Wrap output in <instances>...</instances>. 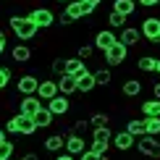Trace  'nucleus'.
<instances>
[{
    "instance_id": "nucleus-45",
    "label": "nucleus",
    "mask_w": 160,
    "mask_h": 160,
    "mask_svg": "<svg viewBox=\"0 0 160 160\" xmlns=\"http://www.w3.org/2000/svg\"><path fill=\"white\" fill-rule=\"evenodd\" d=\"M5 52V39H0V55Z\"/></svg>"
},
{
    "instance_id": "nucleus-41",
    "label": "nucleus",
    "mask_w": 160,
    "mask_h": 160,
    "mask_svg": "<svg viewBox=\"0 0 160 160\" xmlns=\"http://www.w3.org/2000/svg\"><path fill=\"white\" fill-rule=\"evenodd\" d=\"M18 160H39V155H37V152H26V155H21Z\"/></svg>"
},
{
    "instance_id": "nucleus-2",
    "label": "nucleus",
    "mask_w": 160,
    "mask_h": 160,
    "mask_svg": "<svg viewBox=\"0 0 160 160\" xmlns=\"http://www.w3.org/2000/svg\"><path fill=\"white\" fill-rule=\"evenodd\" d=\"M37 131L34 121H32V116H24V113H18V116H13L5 121V134H21V137H32Z\"/></svg>"
},
{
    "instance_id": "nucleus-4",
    "label": "nucleus",
    "mask_w": 160,
    "mask_h": 160,
    "mask_svg": "<svg viewBox=\"0 0 160 160\" xmlns=\"http://www.w3.org/2000/svg\"><path fill=\"white\" fill-rule=\"evenodd\" d=\"M29 21L37 26V29H50L52 24H55V13L50 8H45V5H37V8L29 11Z\"/></svg>"
},
{
    "instance_id": "nucleus-5",
    "label": "nucleus",
    "mask_w": 160,
    "mask_h": 160,
    "mask_svg": "<svg viewBox=\"0 0 160 160\" xmlns=\"http://www.w3.org/2000/svg\"><path fill=\"white\" fill-rule=\"evenodd\" d=\"M95 11H97L95 5H87L84 0H68L66 8H63V13L71 18V21H79V18H84V16H92Z\"/></svg>"
},
{
    "instance_id": "nucleus-6",
    "label": "nucleus",
    "mask_w": 160,
    "mask_h": 160,
    "mask_svg": "<svg viewBox=\"0 0 160 160\" xmlns=\"http://www.w3.org/2000/svg\"><path fill=\"white\" fill-rule=\"evenodd\" d=\"M139 34H142V39H147L152 45H160V18L147 16L142 21V26H139Z\"/></svg>"
},
{
    "instance_id": "nucleus-44",
    "label": "nucleus",
    "mask_w": 160,
    "mask_h": 160,
    "mask_svg": "<svg viewBox=\"0 0 160 160\" xmlns=\"http://www.w3.org/2000/svg\"><path fill=\"white\" fill-rule=\"evenodd\" d=\"M5 139H8V137H5V129H0V144H3Z\"/></svg>"
},
{
    "instance_id": "nucleus-36",
    "label": "nucleus",
    "mask_w": 160,
    "mask_h": 160,
    "mask_svg": "<svg viewBox=\"0 0 160 160\" xmlns=\"http://www.w3.org/2000/svg\"><path fill=\"white\" fill-rule=\"evenodd\" d=\"M79 160H110L108 155H97V152H92V150H84L82 155H79Z\"/></svg>"
},
{
    "instance_id": "nucleus-7",
    "label": "nucleus",
    "mask_w": 160,
    "mask_h": 160,
    "mask_svg": "<svg viewBox=\"0 0 160 160\" xmlns=\"http://www.w3.org/2000/svg\"><path fill=\"white\" fill-rule=\"evenodd\" d=\"M105 55V66H110V68H116V66H121L126 61V55H129V48H126L123 42H113L108 50L102 52Z\"/></svg>"
},
{
    "instance_id": "nucleus-43",
    "label": "nucleus",
    "mask_w": 160,
    "mask_h": 160,
    "mask_svg": "<svg viewBox=\"0 0 160 160\" xmlns=\"http://www.w3.org/2000/svg\"><path fill=\"white\" fill-rule=\"evenodd\" d=\"M84 3H87V5H95V8H97V5L102 3V0H84Z\"/></svg>"
},
{
    "instance_id": "nucleus-40",
    "label": "nucleus",
    "mask_w": 160,
    "mask_h": 160,
    "mask_svg": "<svg viewBox=\"0 0 160 160\" xmlns=\"http://www.w3.org/2000/svg\"><path fill=\"white\" fill-rule=\"evenodd\" d=\"M152 97H155V100H160V82H155V84H152Z\"/></svg>"
},
{
    "instance_id": "nucleus-33",
    "label": "nucleus",
    "mask_w": 160,
    "mask_h": 160,
    "mask_svg": "<svg viewBox=\"0 0 160 160\" xmlns=\"http://www.w3.org/2000/svg\"><path fill=\"white\" fill-rule=\"evenodd\" d=\"M13 152H16V144H13L11 139H5V142L0 144V158H3V160H8V158L13 155Z\"/></svg>"
},
{
    "instance_id": "nucleus-39",
    "label": "nucleus",
    "mask_w": 160,
    "mask_h": 160,
    "mask_svg": "<svg viewBox=\"0 0 160 160\" xmlns=\"http://www.w3.org/2000/svg\"><path fill=\"white\" fill-rule=\"evenodd\" d=\"M55 160H76V155H71V152H61V155H55Z\"/></svg>"
},
{
    "instance_id": "nucleus-25",
    "label": "nucleus",
    "mask_w": 160,
    "mask_h": 160,
    "mask_svg": "<svg viewBox=\"0 0 160 160\" xmlns=\"http://www.w3.org/2000/svg\"><path fill=\"white\" fill-rule=\"evenodd\" d=\"M121 92L126 97H139L142 95V82H139V79H126L123 87H121Z\"/></svg>"
},
{
    "instance_id": "nucleus-22",
    "label": "nucleus",
    "mask_w": 160,
    "mask_h": 160,
    "mask_svg": "<svg viewBox=\"0 0 160 160\" xmlns=\"http://www.w3.org/2000/svg\"><path fill=\"white\" fill-rule=\"evenodd\" d=\"M110 126H100V129H92V144H102V147H110Z\"/></svg>"
},
{
    "instance_id": "nucleus-11",
    "label": "nucleus",
    "mask_w": 160,
    "mask_h": 160,
    "mask_svg": "<svg viewBox=\"0 0 160 160\" xmlns=\"http://www.w3.org/2000/svg\"><path fill=\"white\" fill-rule=\"evenodd\" d=\"M113 42H118V34H116V32H113V29H100L97 34H95V42H92V45H95V50H102V52H105Z\"/></svg>"
},
{
    "instance_id": "nucleus-28",
    "label": "nucleus",
    "mask_w": 160,
    "mask_h": 160,
    "mask_svg": "<svg viewBox=\"0 0 160 160\" xmlns=\"http://www.w3.org/2000/svg\"><path fill=\"white\" fill-rule=\"evenodd\" d=\"M139 110H142L144 118H147V116H160V100H155V97H152V100H144Z\"/></svg>"
},
{
    "instance_id": "nucleus-14",
    "label": "nucleus",
    "mask_w": 160,
    "mask_h": 160,
    "mask_svg": "<svg viewBox=\"0 0 160 160\" xmlns=\"http://www.w3.org/2000/svg\"><path fill=\"white\" fill-rule=\"evenodd\" d=\"M66 152H71V155H82V152L87 150V142L82 134H68L66 137V144H63Z\"/></svg>"
},
{
    "instance_id": "nucleus-23",
    "label": "nucleus",
    "mask_w": 160,
    "mask_h": 160,
    "mask_svg": "<svg viewBox=\"0 0 160 160\" xmlns=\"http://www.w3.org/2000/svg\"><path fill=\"white\" fill-rule=\"evenodd\" d=\"M113 11L129 18V16H134V11H137V0H113Z\"/></svg>"
},
{
    "instance_id": "nucleus-24",
    "label": "nucleus",
    "mask_w": 160,
    "mask_h": 160,
    "mask_svg": "<svg viewBox=\"0 0 160 160\" xmlns=\"http://www.w3.org/2000/svg\"><path fill=\"white\" fill-rule=\"evenodd\" d=\"M95 84L97 87H108L113 82V71H110V66H102V68H95Z\"/></svg>"
},
{
    "instance_id": "nucleus-26",
    "label": "nucleus",
    "mask_w": 160,
    "mask_h": 160,
    "mask_svg": "<svg viewBox=\"0 0 160 160\" xmlns=\"http://www.w3.org/2000/svg\"><path fill=\"white\" fill-rule=\"evenodd\" d=\"M126 131H129L131 137H144L147 131H144V118H129L126 121Z\"/></svg>"
},
{
    "instance_id": "nucleus-27",
    "label": "nucleus",
    "mask_w": 160,
    "mask_h": 160,
    "mask_svg": "<svg viewBox=\"0 0 160 160\" xmlns=\"http://www.w3.org/2000/svg\"><path fill=\"white\" fill-rule=\"evenodd\" d=\"M155 66H158V58H152V55H142L137 61V68L142 74H155Z\"/></svg>"
},
{
    "instance_id": "nucleus-38",
    "label": "nucleus",
    "mask_w": 160,
    "mask_h": 160,
    "mask_svg": "<svg viewBox=\"0 0 160 160\" xmlns=\"http://www.w3.org/2000/svg\"><path fill=\"white\" fill-rule=\"evenodd\" d=\"M137 5H144V8H155V5H160V0H137Z\"/></svg>"
},
{
    "instance_id": "nucleus-16",
    "label": "nucleus",
    "mask_w": 160,
    "mask_h": 160,
    "mask_svg": "<svg viewBox=\"0 0 160 160\" xmlns=\"http://www.w3.org/2000/svg\"><path fill=\"white\" fill-rule=\"evenodd\" d=\"M32 121H34V126H37V129H50V126H52V121H55V116H52V113L48 110V105L42 102V108H39L34 116H32Z\"/></svg>"
},
{
    "instance_id": "nucleus-13",
    "label": "nucleus",
    "mask_w": 160,
    "mask_h": 160,
    "mask_svg": "<svg viewBox=\"0 0 160 160\" xmlns=\"http://www.w3.org/2000/svg\"><path fill=\"white\" fill-rule=\"evenodd\" d=\"M39 108H42V100H39L37 95H24L21 102H18V110H21L24 116H34Z\"/></svg>"
},
{
    "instance_id": "nucleus-8",
    "label": "nucleus",
    "mask_w": 160,
    "mask_h": 160,
    "mask_svg": "<svg viewBox=\"0 0 160 160\" xmlns=\"http://www.w3.org/2000/svg\"><path fill=\"white\" fill-rule=\"evenodd\" d=\"M45 105H48V110H50L55 118L68 116V113H71V97H66V95H55V97H50Z\"/></svg>"
},
{
    "instance_id": "nucleus-20",
    "label": "nucleus",
    "mask_w": 160,
    "mask_h": 160,
    "mask_svg": "<svg viewBox=\"0 0 160 160\" xmlns=\"http://www.w3.org/2000/svg\"><path fill=\"white\" fill-rule=\"evenodd\" d=\"M63 144H66V134H50V137H45L42 147L48 150V152H61Z\"/></svg>"
},
{
    "instance_id": "nucleus-3",
    "label": "nucleus",
    "mask_w": 160,
    "mask_h": 160,
    "mask_svg": "<svg viewBox=\"0 0 160 160\" xmlns=\"http://www.w3.org/2000/svg\"><path fill=\"white\" fill-rule=\"evenodd\" d=\"M134 147L139 150V155H142V158L160 160V139H158V137L144 134V137H139V139H137V144H134Z\"/></svg>"
},
{
    "instance_id": "nucleus-46",
    "label": "nucleus",
    "mask_w": 160,
    "mask_h": 160,
    "mask_svg": "<svg viewBox=\"0 0 160 160\" xmlns=\"http://www.w3.org/2000/svg\"><path fill=\"white\" fill-rule=\"evenodd\" d=\"M155 74H160V58H158V66H155Z\"/></svg>"
},
{
    "instance_id": "nucleus-10",
    "label": "nucleus",
    "mask_w": 160,
    "mask_h": 160,
    "mask_svg": "<svg viewBox=\"0 0 160 160\" xmlns=\"http://www.w3.org/2000/svg\"><path fill=\"white\" fill-rule=\"evenodd\" d=\"M37 84H39V79L34 74H24V76H18V82H16V92L18 95H37Z\"/></svg>"
},
{
    "instance_id": "nucleus-32",
    "label": "nucleus",
    "mask_w": 160,
    "mask_h": 160,
    "mask_svg": "<svg viewBox=\"0 0 160 160\" xmlns=\"http://www.w3.org/2000/svg\"><path fill=\"white\" fill-rule=\"evenodd\" d=\"M11 76H13V71L8 68V66H0V92L11 84Z\"/></svg>"
},
{
    "instance_id": "nucleus-30",
    "label": "nucleus",
    "mask_w": 160,
    "mask_h": 160,
    "mask_svg": "<svg viewBox=\"0 0 160 160\" xmlns=\"http://www.w3.org/2000/svg\"><path fill=\"white\" fill-rule=\"evenodd\" d=\"M100 126H110L108 113H92L89 116V129H100Z\"/></svg>"
},
{
    "instance_id": "nucleus-29",
    "label": "nucleus",
    "mask_w": 160,
    "mask_h": 160,
    "mask_svg": "<svg viewBox=\"0 0 160 160\" xmlns=\"http://www.w3.org/2000/svg\"><path fill=\"white\" fill-rule=\"evenodd\" d=\"M144 131L150 137H160V116H147L144 118Z\"/></svg>"
},
{
    "instance_id": "nucleus-12",
    "label": "nucleus",
    "mask_w": 160,
    "mask_h": 160,
    "mask_svg": "<svg viewBox=\"0 0 160 160\" xmlns=\"http://www.w3.org/2000/svg\"><path fill=\"white\" fill-rule=\"evenodd\" d=\"M58 95V82H52V79H42V82L37 84V97L42 100V102H48L50 97Z\"/></svg>"
},
{
    "instance_id": "nucleus-37",
    "label": "nucleus",
    "mask_w": 160,
    "mask_h": 160,
    "mask_svg": "<svg viewBox=\"0 0 160 160\" xmlns=\"http://www.w3.org/2000/svg\"><path fill=\"white\" fill-rule=\"evenodd\" d=\"M87 129H89V118H82V121L74 123V129H71V131H74V134H84Z\"/></svg>"
},
{
    "instance_id": "nucleus-17",
    "label": "nucleus",
    "mask_w": 160,
    "mask_h": 160,
    "mask_svg": "<svg viewBox=\"0 0 160 160\" xmlns=\"http://www.w3.org/2000/svg\"><path fill=\"white\" fill-rule=\"evenodd\" d=\"M58 95H66V97L76 95V79L71 74H61L58 76Z\"/></svg>"
},
{
    "instance_id": "nucleus-19",
    "label": "nucleus",
    "mask_w": 160,
    "mask_h": 160,
    "mask_svg": "<svg viewBox=\"0 0 160 160\" xmlns=\"http://www.w3.org/2000/svg\"><path fill=\"white\" fill-rule=\"evenodd\" d=\"M32 55H34V52H32V48H26V42H18L16 48H11V58L16 63H29Z\"/></svg>"
},
{
    "instance_id": "nucleus-21",
    "label": "nucleus",
    "mask_w": 160,
    "mask_h": 160,
    "mask_svg": "<svg viewBox=\"0 0 160 160\" xmlns=\"http://www.w3.org/2000/svg\"><path fill=\"white\" fill-rule=\"evenodd\" d=\"M84 71H89L87 68V63L82 61V58H66V74H71V76H82Z\"/></svg>"
},
{
    "instance_id": "nucleus-35",
    "label": "nucleus",
    "mask_w": 160,
    "mask_h": 160,
    "mask_svg": "<svg viewBox=\"0 0 160 160\" xmlns=\"http://www.w3.org/2000/svg\"><path fill=\"white\" fill-rule=\"evenodd\" d=\"M50 71H52V74H58V76L66 74V58H55V61L50 63Z\"/></svg>"
},
{
    "instance_id": "nucleus-18",
    "label": "nucleus",
    "mask_w": 160,
    "mask_h": 160,
    "mask_svg": "<svg viewBox=\"0 0 160 160\" xmlns=\"http://www.w3.org/2000/svg\"><path fill=\"white\" fill-rule=\"evenodd\" d=\"M97 84H95V76L89 74V71H84L82 76H76V92L79 95H89V92H95Z\"/></svg>"
},
{
    "instance_id": "nucleus-1",
    "label": "nucleus",
    "mask_w": 160,
    "mask_h": 160,
    "mask_svg": "<svg viewBox=\"0 0 160 160\" xmlns=\"http://www.w3.org/2000/svg\"><path fill=\"white\" fill-rule=\"evenodd\" d=\"M8 26H11L13 34L18 37V42H32V39L39 34V29L29 21V16H11L8 18Z\"/></svg>"
},
{
    "instance_id": "nucleus-9",
    "label": "nucleus",
    "mask_w": 160,
    "mask_h": 160,
    "mask_svg": "<svg viewBox=\"0 0 160 160\" xmlns=\"http://www.w3.org/2000/svg\"><path fill=\"white\" fill-rule=\"evenodd\" d=\"M110 144H113V150H118V152H131L134 150V144H137V137H131L129 131H116V134L110 137Z\"/></svg>"
},
{
    "instance_id": "nucleus-34",
    "label": "nucleus",
    "mask_w": 160,
    "mask_h": 160,
    "mask_svg": "<svg viewBox=\"0 0 160 160\" xmlns=\"http://www.w3.org/2000/svg\"><path fill=\"white\" fill-rule=\"evenodd\" d=\"M92 55H95V45H89V42L76 50V58H82V61H87V58H92Z\"/></svg>"
},
{
    "instance_id": "nucleus-15",
    "label": "nucleus",
    "mask_w": 160,
    "mask_h": 160,
    "mask_svg": "<svg viewBox=\"0 0 160 160\" xmlns=\"http://www.w3.org/2000/svg\"><path fill=\"white\" fill-rule=\"evenodd\" d=\"M139 39H142V34H139V26H123V29L118 32V42H123L126 48H134Z\"/></svg>"
},
{
    "instance_id": "nucleus-31",
    "label": "nucleus",
    "mask_w": 160,
    "mask_h": 160,
    "mask_svg": "<svg viewBox=\"0 0 160 160\" xmlns=\"http://www.w3.org/2000/svg\"><path fill=\"white\" fill-rule=\"evenodd\" d=\"M108 24H110V29H123V26H126V16L110 11V13H108Z\"/></svg>"
},
{
    "instance_id": "nucleus-47",
    "label": "nucleus",
    "mask_w": 160,
    "mask_h": 160,
    "mask_svg": "<svg viewBox=\"0 0 160 160\" xmlns=\"http://www.w3.org/2000/svg\"><path fill=\"white\" fill-rule=\"evenodd\" d=\"M58 3H68V0H58Z\"/></svg>"
},
{
    "instance_id": "nucleus-42",
    "label": "nucleus",
    "mask_w": 160,
    "mask_h": 160,
    "mask_svg": "<svg viewBox=\"0 0 160 160\" xmlns=\"http://www.w3.org/2000/svg\"><path fill=\"white\" fill-rule=\"evenodd\" d=\"M13 34V32L11 29H0V39H5V42H8V37Z\"/></svg>"
},
{
    "instance_id": "nucleus-48",
    "label": "nucleus",
    "mask_w": 160,
    "mask_h": 160,
    "mask_svg": "<svg viewBox=\"0 0 160 160\" xmlns=\"http://www.w3.org/2000/svg\"><path fill=\"white\" fill-rule=\"evenodd\" d=\"M0 160H3V158H0Z\"/></svg>"
}]
</instances>
